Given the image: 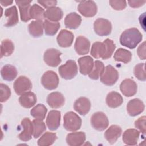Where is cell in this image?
Instances as JSON below:
<instances>
[{"mask_svg": "<svg viewBox=\"0 0 146 146\" xmlns=\"http://www.w3.org/2000/svg\"><path fill=\"white\" fill-rule=\"evenodd\" d=\"M143 35L136 28H130L124 30L120 35V44L130 49L135 48L141 41Z\"/></svg>", "mask_w": 146, "mask_h": 146, "instance_id": "obj_1", "label": "cell"}, {"mask_svg": "<svg viewBox=\"0 0 146 146\" xmlns=\"http://www.w3.org/2000/svg\"><path fill=\"white\" fill-rule=\"evenodd\" d=\"M82 125L81 118L72 111L67 112L63 117V126L68 131L74 132L79 129Z\"/></svg>", "mask_w": 146, "mask_h": 146, "instance_id": "obj_2", "label": "cell"}, {"mask_svg": "<svg viewBox=\"0 0 146 146\" xmlns=\"http://www.w3.org/2000/svg\"><path fill=\"white\" fill-rule=\"evenodd\" d=\"M60 76L67 80L74 78L78 74V67L75 61L68 60L66 63L61 65L58 69Z\"/></svg>", "mask_w": 146, "mask_h": 146, "instance_id": "obj_3", "label": "cell"}, {"mask_svg": "<svg viewBox=\"0 0 146 146\" xmlns=\"http://www.w3.org/2000/svg\"><path fill=\"white\" fill-rule=\"evenodd\" d=\"M119 79L118 71L111 65L107 66L100 77L102 83L107 86H112Z\"/></svg>", "mask_w": 146, "mask_h": 146, "instance_id": "obj_4", "label": "cell"}, {"mask_svg": "<svg viewBox=\"0 0 146 146\" xmlns=\"http://www.w3.org/2000/svg\"><path fill=\"white\" fill-rule=\"evenodd\" d=\"M90 121L92 127L99 131H104L108 127L109 124L108 117L102 112L94 113L91 117Z\"/></svg>", "mask_w": 146, "mask_h": 146, "instance_id": "obj_5", "label": "cell"}, {"mask_svg": "<svg viewBox=\"0 0 146 146\" xmlns=\"http://www.w3.org/2000/svg\"><path fill=\"white\" fill-rule=\"evenodd\" d=\"M59 82L58 75L53 71L49 70L43 74L41 78V83L47 90H52L57 88Z\"/></svg>", "mask_w": 146, "mask_h": 146, "instance_id": "obj_6", "label": "cell"}, {"mask_svg": "<svg viewBox=\"0 0 146 146\" xmlns=\"http://www.w3.org/2000/svg\"><path fill=\"white\" fill-rule=\"evenodd\" d=\"M95 33L101 36L110 35L112 31V24L110 21L104 18H98L94 23Z\"/></svg>", "mask_w": 146, "mask_h": 146, "instance_id": "obj_7", "label": "cell"}, {"mask_svg": "<svg viewBox=\"0 0 146 146\" xmlns=\"http://www.w3.org/2000/svg\"><path fill=\"white\" fill-rule=\"evenodd\" d=\"M78 10L85 17H92L96 15L98 7L93 1H82L78 6Z\"/></svg>", "mask_w": 146, "mask_h": 146, "instance_id": "obj_8", "label": "cell"}, {"mask_svg": "<svg viewBox=\"0 0 146 146\" xmlns=\"http://www.w3.org/2000/svg\"><path fill=\"white\" fill-rule=\"evenodd\" d=\"M13 87L15 93L17 95H21L31 90L32 83L27 77L20 76L15 80Z\"/></svg>", "mask_w": 146, "mask_h": 146, "instance_id": "obj_9", "label": "cell"}, {"mask_svg": "<svg viewBox=\"0 0 146 146\" xmlns=\"http://www.w3.org/2000/svg\"><path fill=\"white\" fill-rule=\"evenodd\" d=\"M62 53L55 48H48L44 53L43 59L46 64L50 67H57L61 63Z\"/></svg>", "mask_w": 146, "mask_h": 146, "instance_id": "obj_10", "label": "cell"}, {"mask_svg": "<svg viewBox=\"0 0 146 146\" xmlns=\"http://www.w3.org/2000/svg\"><path fill=\"white\" fill-rule=\"evenodd\" d=\"M145 106L143 101L140 99L135 98L128 102L127 105V111L131 116H136L144 110Z\"/></svg>", "mask_w": 146, "mask_h": 146, "instance_id": "obj_11", "label": "cell"}, {"mask_svg": "<svg viewBox=\"0 0 146 146\" xmlns=\"http://www.w3.org/2000/svg\"><path fill=\"white\" fill-rule=\"evenodd\" d=\"M120 89L121 93L124 96L131 97L136 94L137 86L133 80L131 79H125L121 83Z\"/></svg>", "mask_w": 146, "mask_h": 146, "instance_id": "obj_12", "label": "cell"}, {"mask_svg": "<svg viewBox=\"0 0 146 146\" xmlns=\"http://www.w3.org/2000/svg\"><path fill=\"white\" fill-rule=\"evenodd\" d=\"M61 114L60 112L56 110H52L49 112L46 118V124L51 131L56 130L60 126Z\"/></svg>", "mask_w": 146, "mask_h": 146, "instance_id": "obj_13", "label": "cell"}, {"mask_svg": "<svg viewBox=\"0 0 146 146\" xmlns=\"http://www.w3.org/2000/svg\"><path fill=\"white\" fill-rule=\"evenodd\" d=\"M21 126L23 130L18 135V138L23 141L31 140L33 135V124L29 118H24L21 121Z\"/></svg>", "mask_w": 146, "mask_h": 146, "instance_id": "obj_14", "label": "cell"}, {"mask_svg": "<svg viewBox=\"0 0 146 146\" xmlns=\"http://www.w3.org/2000/svg\"><path fill=\"white\" fill-rule=\"evenodd\" d=\"M74 38V34L72 32L63 29L58 35L56 40L58 44L61 47H68L72 44Z\"/></svg>", "mask_w": 146, "mask_h": 146, "instance_id": "obj_15", "label": "cell"}, {"mask_svg": "<svg viewBox=\"0 0 146 146\" xmlns=\"http://www.w3.org/2000/svg\"><path fill=\"white\" fill-rule=\"evenodd\" d=\"M74 108L79 114L85 115L90 110L91 102L86 97H80L75 100L74 104Z\"/></svg>", "mask_w": 146, "mask_h": 146, "instance_id": "obj_16", "label": "cell"}, {"mask_svg": "<svg viewBox=\"0 0 146 146\" xmlns=\"http://www.w3.org/2000/svg\"><path fill=\"white\" fill-rule=\"evenodd\" d=\"M90 42L89 40L83 36L76 38L75 43V50L78 55H86L89 52Z\"/></svg>", "mask_w": 146, "mask_h": 146, "instance_id": "obj_17", "label": "cell"}, {"mask_svg": "<svg viewBox=\"0 0 146 146\" xmlns=\"http://www.w3.org/2000/svg\"><path fill=\"white\" fill-rule=\"evenodd\" d=\"M122 133L121 128L117 125H111L104 132V137L111 144H114Z\"/></svg>", "mask_w": 146, "mask_h": 146, "instance_id": "obj_18", "label": "cell"}, {"mask_svg": "<svg viewBox=\"0 0 146 146\" xmlns=\"http://www.w3.org/2000/svg\"><path fill=\"white\" fill-rule=\"evenodd\" d=\"M65 102V99L62 94L59 92L50 93L47 98V103L52 108H59L62 107Z\"/></svg>", "mask_w": 146, "mask_h": 146, "instance_id": "obj_19", "label": "cell"}, {"mask_svg": "<svg viewBox=\"0 0 146 146\" xmlns=\"http://www.w3.org/2000/svg\"><path fill=\"white\" fill-rule=\"evenodd\" d=\"M66 142L70 146H80L86 140V134L83 132H75L68 133L66 137Z\"/></svg>", "mask_w": 146, "mask_h": 146, "instance_id": "obj_20", "label": "cell"}, {"mask_svg": "<svg viewBox=\"0 0 146 146\" xmlns=\"http://www.w3.org/2000/svg\"><path fill=\"white\" fill-rule=\"evenodd\" d=\"M140 132L136 129L130 128L124 131L123 135V141L124 143L128 145H135L137 143Z\"/></svg>", "mask_w": 146, "mask_h": 146, "instance_id": "obj_21", "label": "cell"}, {"mask_svg": "<svg viewBox=\"0 0 146 146\" xmlns=\"http://www.w3.org/2000/svg\"><path fill=\"white\" fill-rule=\"evenodd\" d=\"M31 2V1H15L19 9L21 19L23 22H26L31 19L30 15Z\"/></svg>", "mask_w": 146, "mask_h": 146, "instance_id": "obj_22", "label": "cell"}, {"mask_svg": "<svg viewBox=\"0 0 146 146\" xmlns=\"http://www.w3.org/2000/svg\"><path fill=\"white\" fill-rule=\"evenodd\" d=\"M5 16L6 18V22L5 23L6 27H12L18 22V14L15 6L7 8L5 11Z\"/></svg>", "mask_w": 146, "mask_h": 146, "instance_id": "obj_23", "label": "cell"}, {"mask_svg": "<svg viewBox=\"0 0 146 146\" xmlns=\"http://www.w3.org/2000/svg\"><path fill=\"white\" fill-rule=\"evenodd\" d=\"M78 64L80 72L83 75L89 74L94 67V60L90 56H84L79 58Z\"/></svg>", "mask_w": 146, "mask_h": 146, "instance_id": "obj_24", "label": "cell"}, {"mask_svg": "<svg viewBox=\"0 0 146 146\" xmlns=\"http://www.w3.org/2000/svg\"><path fill=\"white\" fill-rule=\"evenodd\" d=\"M37 102L36 95L33 92H27L25 93L19 97V102L24 108H29L34 106Z\"/></svg>", "mask_w": 146, "mask_h": 146, "instance_id": "obj_25", "label": "cell"}, {"mask_svg": "<svg viewBox=\"0 0 146 146\" xmlns=\"http://www.w3.org/2000/svg\"><path fill=\"white\" fill-rule=\"evenodd\" d=\"M81 22V17L75 12L69 13L64 19L65 26L70 29H77L80 25Z\"/></svg>", "mask_w": 146, "mask_h": 146, "instance_id": "obj_26", "label": "cell"}, {"mask_svg": "<svg viewBox=\"0 0 146 146\" xmlns=\"http://www.w3.org/2000/svg\"><path fill=\"white\" fill-rule=\"evenodd\" d=\"M106 102L109 107L115 108L121 105L123 103V98L119 93L116 91H111L107 94Z\"/></svg>", "mask_w": 146, "mask_h": 146, "instance_id": "obj_27", "label": "cell"}, {"mask_svg": "<svg viewBox=\"0 0 146 146\" xmlns=\"http://www.w3.org/2000/svg\"><path fill=\"white\" fill-rule=\"evenodd\" d=\"M43 22L39 20L32 21L28 26L30 34L34 38H39L43 35Z\"/></svg>", "mask_w": 146, "mask_h": 146, "instance_id": "obj_28", "label": "cell"}, {"mask_svg": "<svg viewBox=\"0 0 146 146\" xmlns=\"http://www.w3.org/2000/svg\"><path fill=\"white\" fill-rule=\"evenodd\" d=\"M63 15L62 10L59 7H52L47 9L44 13V18L52 22H58L60 21Z\"/></svg>", "mask_w": 146, "mask_h": 146, "instance_id": "obj_29", "label": "cell"}, {"mask_svg": "<svg viewBox=\"0 0 146 146\" xmlns=\"http://www.w3.org/2000/svg\"><path fill=\"white\" fill-rule=\"evenodd\" d=\"M1 76L5 80L12 81L17 76V70L15 67L11 64H6L1 70Z\"/></svg>", "mask_w": 146, "mask_h": 146, "instance_id": "obj_30", "label": "cell"}, {"mask_svg": "<svg viewBox=\"0 0 146 146\" xmlns=\"http://www.w3.org/2000/svg\"><path fill=\"white\" fill-rule=\"evenodd\" d=\"M106 52V46L104 42H94L91 47V55L95 58H102L103 59Z\"/></svg>", "mask_w": 146, "mask_h": 146, "instance_id": "obj_31", "label": "cell"}, {"mask_svg": "<svg viewBox=\"0 0 146 146\" xmlns=\"http://www.w3.org/2000/svg\"><path fill=\"white\" fill-rule=\"evenodd\" d=\"M113 58L117 62H121L124 63H128L132 59V54L128 50L120 48L115 52Z\"/></svg>", "mask_w": 146, "mask_h": 146, "instance_id": "obj_32", "label": "cell"}, {"mask_svg": "<svg viewBox=\"0 0 146 146\" xmlns=\"http://www.w3.org/2000/svg\"><path fill=\"white\" fill-rule=\"evenodd\" d=\"M47 112V109L43 104H38L30 111L31 115L36 119L44 120Z\"/></svg>", "mask_w": 146, "mask_h": 146, "instance_id": "obj_33", "label": "cell"}, {"mask_svg": "<svg viewBox=\"0 0 146 146\" xmlns=\"http://www.w3.org/2000/svg\"><path fill=\"white\" fill-rule=\"evenodd\" d=\"M57 139L56 134L50 132L44 133L38 140V145L39 146H48L53 144Z\"/></svg>", "mask_w": 146, "mask_h": 146, "instance_id": "obj_34", "label": "cell"}, {"mask_svg": "<svg viewBox=\"0 0 146 146\" xmlns=\"http://www.w3.org/2000/svg\"><path fill=\"white\" fill-rule=\"evenodd\" d=\"M45 34L47 35H54L60 28V25L58 22H52L48 19L44 20L43 22Z\"/></svg>", "mask_w": 146, "mask_h": 146, "instance_id": "obj_35", "label": "cell"}, {"mask_svg": "<svg viewBox=\"0 0 146 146\" xmlns=\"http://www.w3.org/2000/svg\"><path fill=\"white\" fill-rule=\"evenodd\" d=\"M33 136L34 138L39 137L46 129L45 123L42 120L34 119L32 121Z\"/></svg>", "mask_w": 146, "mask_h": 146, "instance_id": "obj_36", "label": "cell"}, {"mask_svg": "<svg viewBox=\"0 0 146 146\" xmlns=\"http://www.w3.org/2000/svg\"><path fill=\"white\" fill-rule=\"evenodd\" d=\"M104 68V65L103 62L100 60H96L94 62L92 71L88 74L89 78L94 80L98 79L103 74Z\"/></svg>", "mask_w": 146, "mask_h": 146, "instance_id": "obj_37", "label": "cell"}, {"mask_svg": "<svg viewBox=\"0 0 146 146\" xmlns=\"http://www.w3.org/2000/svg\"><path fill=\"white\" fill-rule=\"evenodd\" d=\"M14 50V45L10 39H4L2 41L1 46V58L11 55Z\"/></svg>", "mask_w": 146, "mask_h": 146, "instance_id": "obj_38", "label": "cell"}, {"mask_svg": "<svg viewBox=\"0 0 146 146\" xmlns=\"http://www.w3.org/2000/svg\"><path fill=\"white\" fill-rule=\"evenodd\" d=\"M44 10L39 5L34 3L31 6L30 10V15L31 19L32 18L36 20L42 21L44 18Z\"/></svg>", "mask_w": 146, "mask_h": 146, "instance_id": "obj_39", "label": "cell"}, {"mask_svg": "<svg viewBox=\"0 0 146 146\" xmlns=\"http://www.w3.org/2000/svg\"><path fill=\"white\" fill-rule=\"evenodd\" d=\"M134 75L139 80L145 81L146 80L145 72V63H139L136 64L133 70Z\"/></svg>", "mask_w": 146, "mask_h": 146, "instance_id": "obj_40", "label": "cell"}, {"mask_svg": "<svg viewBox=\"0 0 146 146\" xmlns=\"http://www.w3.org/2000/svg\"><path fill=\"white\" fill-rule=\"evenodd\" d=\"M103 42L106 46V52L103 59H107L111 57L116 48V45L112 40L108 38L105 39Z\"/></svg>", "mask_w": 146, "mask_h": 146, "instance_id": "obj_41", "label": "cell"}, {"mask_svg": "<svg viewBox=\"0 0 146 146\" xmlns=\"http://www.w3.org/2000/svg\"><path fill=\"white\" fill-rule=\"evenodd\" d=\"M0 102L1 103L7 101L11 95L10 88L6 84L1 83L0 84Z\"/></svg>", "mask_w": 146, "mask_h": 146, "instance_id": "obj_42", "label": "cell"}, {"mask_svg": "<svg viewBox=\"0 0 146 146\" xmlns=\"http://www.w3.org/2000/svg\"><path fill=\"white\" fill-rule=\"evenodd\" d=\"M111 6L116 10H124L127 6V2L125 1L110 0L109 1Z\"/></svg>", "mask_w": 146, "mask_h": 146, "instance_id": "obj_43", "label": "cell"}, {"mask_svg": "<svg viewBox=\"0 0 146 146\" xmlns=\"http://www.w3.org/2000/svg\"><path fill=\"white\" fill-rule=\"evenodd\" d=\"M145 119H146L145 116H143L139 117L135 122V127L139 129V131L144 135L145 133V131H146Z\"/></svg>", "mask_w": 146, "mask_h": 146, "instance_id": "obj_44", "label": "cell"}, {"mask_svg": "<svg viewBox=\"0 0 146 146\" xmlns=\"http://www.w3.org/2000/svg\"><path fill=\"white\" fill-rule=\"evenodd\" d=\"M137 53L139 58L141 60H145L146 58L145 55V42L141 43L137 50Z\"/></svg>", "mask_w": 146, "mask_h": 146, "instance_id": "obj_45", "label": "cell"}, {"mask_svg": "<svg viewBox=\"0 0 146 146\" xmlns=\"http://www.w3.org/2000/svg\"><path fill=\"white\" fill-rule=\"evenodd\" d=\"M38 2L42 5L44 7L49 9L52 7H55L57 4V1L55 0H48V1H38Z\"/></svg>", "mask_w": 146, "mask_h": 146, "instance_id": "obj_46", "label": "cell"}, {"mask_svg": "<svg viewBox=\"0 0 146 146\" xmlns=\"http://www.w3.org/2000/svg\"><path fill=\"white\" fill-rule=\"evenodd\" d=\"M128 2L131 7L137 8L144 5L145 1H128Z\"/></svg>", "mask_w": 146, "mask_h": 146, "instance_id": "obj_47", "label": "cell"}, {"mask_svg": "<svg viewBox=\"0 0 146 146\" xmlns=\"http://www.w3.org/2000/svg\"><path fill=\"white\" fill-rule=\"evenodd\" d=\"M13 2V1H0V3L3 6H9V5L12 4Z\"/></svg>", "mask_w": 146, "mask_h": 146, "instance_id": "obj_48", "label": "cell"}]
</instances>
